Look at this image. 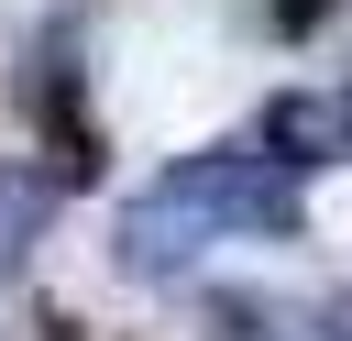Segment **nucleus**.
<instances>
[{
	"instance_id": "nucleus-1",
	"label": "nucleus",
	"mask_w": 352,
	"mask_h": 341,
	"mask_svg": "<svg viewBox=\"0 0 352 341\" xmlns=\"http://www.w3.org/2000/svg\"><path fill=\"white\" fill-rule=\"evenodd\" d=\"M220 242V220H209V198L187 187V165H165L132 209H121V275L132 286H165V275H187L198 253Z\"/></svg>"
},
{
	"instance_id": "nucleus-2",
	"label": "nucleus",
	"mask_w": 352,
	"mask_h": 341,
	"mask_svg": "<svg viewBox=\"0 0 352 341\" xmlns=\"http://www.w3.org/2000/svg\"><path fill=\"white\" fill-rule=\"evenodd\" d=\"M176 165H187V187L209 198L220 231H275V242H286V231L308 220V209H297V176L264 165L253 143H209V154H176Z\"/></svg>"
},
{
	"instance_id": "nucleus-3",
	"label": "nucleus",
	"mask_w": 352,
	"mask_h": 341,
	"mask_svg": "<svg viewBox=\"0 0 352 341\" xmlns=\"http://www.w3.org/2000/svg\"><path fill=\"white\" fill-rule=\"evenodd\" d=\"M264 165H286V176H319V165H352V99H319V88H275L264 110H253V132H242Z\"/></svg>"
},
{
	"instance_id": "nucleus-4",
	"label": "nucleus",
	"mask_w": 352,
	"mask_h": 341,
	"mask_svg": "<svg viewBox=\"0 0 352 341\" xmlns=\"http://www.w3.org/2000/svg\"><path fill=\"white\" fill-rule=\"evenodd\" d=\"M55 220V176H33V165H0V275H22V253H33V231Z\"/></svg>"
},
{
	"instance_id": "nucleus-5",
	"label": "nucleus",
	"mask_w": 352,
	"mask_h": 341,
	"mask_svg": "<svg viewBox=\"0 0 352 341\" xmlns=\"http://www.w3.org/2000/svg\"><path fill=\"white\" fill-rule=\"evenodd\" d=\"M209 341H297V308H275V297H253V286H209Z\"/></svg>"
},
{
	"instance_id": "nucleus-6",
	"label": "nucleus",
	"mask_w": 352,
	"mask_h": 341,
	"mask_svg": "<svg viewBox=\"0 0 352 341\" xmlns=\"http://www.w3.org/2000/svg\"><path fill=\"white\" fill-rule=\"evenodd\" d=\"M330 11H341V0H264V22H275V33H286V44H308V33H319V22H330Z\"/></svg>"
},
{
	"instance_id": "nucleus-7",
	"label": "nucleus",
	"mask_w": 352,
	"mask_h": 341,
	"mask_svg": "<svg viewBox=\"0 0 352 341\" xmlns=\"http://www.w3.org/2000/svg\"><path fill=\"white\" fill-rule=\"evenodd\" d=\"M297 341H352V286L319 297V308H297Z\"/></svg>"
}]
</instances>
